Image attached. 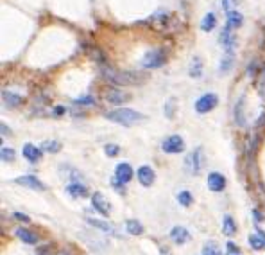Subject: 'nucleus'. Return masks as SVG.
Instances as JSON below:
<instances>
[{"label":"nucleus","mask_w":265,"mask_h":255,"mask_svg":"<svg viewBox=\"0 0 265 255\" xmlns=\"http://www.w3.org/2000/svg\"><path fill=\"white\" fill-rule=\"evenodd\" d=\"M102 78L115 86H132V85L144 83V78H140L138 74L120 72V70H115L111 67H102Z\"/></svg>","instance_id":"obj_1"},{"label":"nucleus","mask_w":265,"mask_h":255,"mask_svg":"<svg viewBox=\"0 0 265 255\" xmlns=\"http://www.w3.org/2000/svg\"><path fill=\"white\" fill-rule=\"evenodd\" d=\"M106 119L111 122H116V124H122V126H134L138 122H144L145 115H142L140 111L129 110V108H116V110L108 111Z\"/></svg>","instance_id":"obj_2"},{"label":"nucleus","mask_w":265,"mask_h":255,"mask_svg":"<svg viewBox=\"0 0 265 255\" xmlns=\"http://www.w3.org/2000/svg\"><path fill=\"white\" fill-rule=\"evenodd\" d=\"M185 167H187V171L193 176H197L199 172L203 171V167H205V151L203 148H195V149L187 156V160H185Z\"/></svg>","instance_id":"obj_3"},{"label":"nucleus","mask_w":265,"mask_h":255,"mask_svg":"<svg viewBox=\"0 0 265 255\" xmlns=\"http://www.w3.org/2000/svg\"><path fill=\"white\" fill-rule=\"evenodd\" d=\"M161 151L167 155H179L185 151V140L179 135H170L169 139L161 142Z\"/></svg>","instance_id":"obj_4"},{"label":"nucleus","mask_w":265,"mask_h":255,"mask_svg":"<svg viewBox=\"0 0 265 255\" xmlns=\"http://www.w3.org/2000/svg\"><path fill=\"white\" fill-rule=\"evenodd\" d=\"M219 42H221L222 49L226 50V52H229V54H233L235 52V49H237V36H235V29L229 27V25H224V29L221 31V34H219Z\"/></svg>","instance_id":"obj_5"},{"label":"nucleus","mask_w":265,"mask_h":255,"mask_svg":"<svg viewBox=\"0 0 265 255\" xmlns=\"http://www.w3.org/2000/svg\"><path fill=\"white\" fill-rule=\"evenodd\" d=\"M163 63H165V54H163L161 50H158V49L149 50V52L142 58V67L149 68V70L163 67Z\"/></svg>","instance_id":"obj_6"},{"label":"nucleus","mask_w":265,"mask_h":255,"mask_svg":"<svg viewBox=\"0 0 265 255\" xmlns=\"http://www.w3.org/2000/svg\"><path fill=\"white\" fill-rule=\"evenodd\" d=\"M217 105H219V97H217L215 94H205L195 101V111H197V113H208V111L213 110Z\"/></svg>","instance_id":"obj_7"},{"label":"nucleus","mask_w":265,"mask_h":255,"mask_svg":"<svg viewBox=\"0 0 265 255\" xmlns=\"http://www.w3.org/2000/svg\"><path fill=\"white\" fill-rule=\"evenodd\" d=\"M136 178H138V182L142 183L144 187H151L156 180V172L151 166H142L138 171H136Z\"/></svg>","instance_id":"obj_8"},{"label":"nucleus","mask_w":265,"mask_h":255,"mask_svg":"<svg viewBox=\"0 0 265 255\" xmlns=\"http://www.w3.org/2000/svg\"><path fill=\"white\" fill-rule=\"evenodd\" d=\"M206 183H208V189L211 192H222L224 187H226V178L222 176L221 172H210Z\"/></svg>","instance_id":"obj_9"},{"label":"nucleus","mask_w":265,"mask_h":255,"mask_svg":"<svg viewBox=\"0 0 265 255\" xmlns=\"http://www.w3.org/2000/svg\"><path fill=\"white\" fill-rule=\"evenodd\" d=\"M129 97H131V95L127 94V92H122V90H116V88L108 90L104 94V99L108 101V103H111V105H116V106L124 105L126 101H129Z\"/></svg>","instance_id":"obj_10"},{"label":"nucleus","mask_w":265,"mask_h":255,"mask_svg":"<svg viewBox=\"0 0 265 255\" xmlns=\"http://www.w3.org/2000/svg\"><path fill=\"white\" fill-rule=\"evenodd\" d=\"M15 183H18V185H23V187L34 189V191H45L43 183L39 182L36 176H33V174H25V176L15 178Z\"/></svg>","instance_id":"obj_11"},{"label":"nucleus","mask_w":265,"mask_h":255,"mask_svg":"<svg viewBox=\"0 0 265 255\" xmlns=\"http://www.w3.org/2000/svg\"><path fill=\"white\" fill-rule=\"evenodd\" d=\"M92 205H94V209H97V211H99L104 217L110 216L111 207H110V203L106 201L104 196L100 194V192H95V194L92 196Z\"/></svg>","instance_id":"obj_12"},{"label":"nucleus","mask_w":265,"mask_h":255,"mask_svg":"<svg viewBox=\"0 0 265 255\" xmlns=\"http://www.w3.org/2000/svg\"><path fill=\"white\" fill-rule=\"evenodd\" d=\"M132 174H134V172H132V167L129 166V164H126V162L118 164V166H116V169H115V178L122 183L131 182Z\"/></svg>","instance_id":"obj_13"},{"label":"nucleus","mask_w":265,"mask_h":255,"mask_svg":"<svg viewBox=\"0 0 265 255\" xmlns=\"http://www.w3.org/2000/svg\"><path fill=\"white\" fill-rule=\"evenodd\" d=\"M86 223L88 225H92V227L99 228V230H102L104 234H108V235H113V237H120V234H116V228L111 227V225H108V223L104 221H99V219H92V217H86Z\"/></svg>","instance_id":"obj_14"},{"label":"nucleus","mask_w":265,"mask_h":255,"mask_svg":"<svg viewBox=\"0 0 265 255\" xmlns=\"http://www.w3.org/2000/svg\"><path fill=\"white\" fill-rule=\"evenodd\" d=\"M41 151H43L41 148H36V146H33V144H25L22 153L31 164H36V162L41 160Z\"/></svg>","instance_id":"obj_15"},{"label":"nucleus","mask_w":265,"mask_h":255,"mask_svg":"<svg viewBox=\"0 0 265 255\" xmlns=\"http://www.w3.org/2000/svg\"><path fill=\"white\" fill-rule=\"evenodd\" d=\"M170 239L176 244H185L187 241H190V232L185 227H174L170 230Z\"/></svg>","instance_id":"obj_16"},{"label":"nucleus","mask_w":265,"mask_h":255,"mask_svg":"<svg viewBox=\"0 0 265 255\" xmlns=\"http://www.w3.org/2000/svg\"><path fill=\"white\" fill-rule=\"evenodd\" d=\"M66 192L72 196V198H84V196L88 194V189H86V185H83V183L74 182L66 187Z\"/></svg>","instance_id":"obj_17"},{"label":"nucleus","mask_w":265,"mask_h":255,"mask_svg":"<svg viewBox=\"0 0 265 255\" xmlns=\"http://www.w3.org/2000/svg\"><path fill=\"white\" fill-rule=\"evenodd\" d=\"M2 99H4V105L7 106V108H17V106L22 105V97L17 94H13V92H2Z\"/></svg>","instance_id":"obj_18"},{"label":"nucleus","mask_w":265,"mask_h":255,"mask_svg":"<svg viewBox=\"0 0 265 255\" xmlns=\"http://www.w3.org/2000/svg\"><path fill=\"white\" fill-rule=\"evenodd\" d=\"M17 237L22 239L23 243H27V244H36V243H38V235H36L34 232H31V230H27V228H18Z\"/></svg>","instance_id":"obj_19"},{"label":"nucleus","mask_w":265,"mask_h":255,"mask_svg":"<svg viewBox=\"0 0 265 255\" xmlns=\"http://www.w3.org/2000/svg\"><path fill=\"white\" fill-rule=\"evenodd\" d=\"M227 17H226V20H227V25L229 27H233L235 31H237L240 25H242V22H244V17H242V13H238L237 9L235 11H229V13H226Z\"/></svg>","instance_id":"obj_20"},{"label":"nucleus","mask_w":265,"mask_h":255,"mask_svg":"<svg viewBox=\"0 0 265 255\" xmlns=\"http://www.w3.org/2000/svg\"><path fill=\"white\" fill-rule=\"evenodd\" d=\"M217 27V17L213 13H208L205 15V18L201 20V31H205V33H210L213 29Z\"/></svg>","instance_id":"obj_21"},{"label":"nucleus","mask_w":265,"mask_h":255,"mask_svg":"<svg viewBox=\"0 0 265 255\" xmlns=\"http://www.w3.org/2000/svg\"><path fill=\"white\" fill-rule=\"evenodd\" d=\"M249 244L253 250H264L265 248V234L262 230H258V234L249 235Z\"/></svg>","instance_id":"obj_22"},{"label":"nucleus","mask_w":265,"mask_h":255,"mask_svg":"<svg viewBox=\"0 0 265 255\" xmlns=\"http://www.w3.org/2000/svg\"><path fill=\"white\" fill-rule=\"evenodd\" d=\"M222 232L226 234L227 237H231V235L237 234V225H235L231 216H224V219H222Z\"/></svg>","instance_id":"obj_23"},{"label":"nucleus","mask_w":265,"mask_h":255,"mask_svg":"<svg viewBox=\"0 0 265 255\" xmlns=\"http://www.w3.org/2000/svg\"><path fill=\"white\" fill-rule=\"evenodd\" d=\"M126 230H127V234H131V235H142V234H144V227H142V223L136 221V219H127V221H126Z\"/></svg>","instance_id":"obj_24"},{"label":"nucleus","mask_w":265,"mask_h":255,"mask_svg":"<svg viewBox=\"0 0 265 255\" xmlns=\"http://www.w3.org/2000/svg\"><path fill=\"white\" fill-rule=\"evenodd\" d=\"M190 76L195 79H199L201 76H203V61H201V58H193L192 63H190Z\"/></svg>","instance_id":"obj_25"},{"label":"nucleus","mask_w":265,"mask_h":255,"mask_svg":"<svg viewBox=\"0 0 265 255\" xmlns=\"http://www.w3.org/2000/svg\"><path fill=\"white\" fill-rule=\"evenodd\" d=\"M41 149H43L45 153H50V155L59 153V151H61V142H57V140H47V142H43V144H41Z\"/></svg>","instance_id":"obj_26"},{"label":"nucleus","mask_w":265,"mask_h":255,"mask_svg":"<svg viewBox=\"0 0 265 255\" xmlns=\"http://www.w3.org/2000/svg\"><path fill=\"white\" fill-rule=\"evenodd\" d=\"M235 121H237L238 126H244V97H240L235 106Z\"/></svg>","instance_id":"obj_27"},{"label":"nucleus","mask_w":265,"mask_h":255,"mask_svg":"<svg viewBox=\"0 0 265 255\" xmlns=\"http://www.w3.org/2000/svg\"><path fill=\"white\" fill-rule=\"evenodd\" d=\"M233 65V54H229V52H226V56L221 60V65H219V72L221 74H226L229 68H231Z\"/></svg>","instance_id":"obj_28"},{"label":"nucleus","mask_w":265,"mask_h":255,"mask_svg":"<svg viewBox=\"0 0 265 255\" xmlns=\"http://www.w3.org/2000/svg\"><path fill=\"white\" fill-rule=\"evenodd\" d=\"M203 255H222L221 248H219V244L210 241V243L205 244V248H203Z\"/></svg>","instance_id":"obj_29"},{"label":"nucleus","mask_w":265,"mask_h":255,"mask_svg":"<svg viewBox=\"0 0 265 255\" xmlns=\"http://www.w3.org/2000/svg\"><path fill=\"white\" fill-rule=\"evenodd\" d=\"M177 201H179L183 207H190L193 203V198H192V194H190L188 191H181V192L177 194Z\"/></svg>","instance_id":"obj_30"},{"label":"nucleus","mask_w":265,"mask_h":255,"mask_svg":"<svg viewBox=\"0 0 265 255\" xmlns=\"http://www.w3.org/2000/svg\"><path fill=\"white\" fill-rule=\"evenodd\" d=\"M256 88L260 95H265V67L258 72V81H256Z\"/></svg>","instance_id":"obj_31"},{"label":"nucleus","mask_w":265,"mask_h":255,"mask_svg":"<svg viewBox=\"0 0 265 255\" xmlns=\"http://www.w3.org/2000/svg\"><path fill=\"white\" fill-rule=\"evenodd\" d=\"M238 2H240V0H222V2H221V7L226 13L235 11V9H237V6H238Z\"/></svg>","instance_id":"obj_32"},{"label":"nucleus","mask_w":265,"mask_h":255,"mask_svg":"<svg viewBox=\"0 0 265 255\" xmlns=\"http://www.w3.org/2000/svg\"><path fill=\"white\" fill-rule=\"evenodd\" d=\"M0 156H2V162H13L15 160V151L11 149V148H2V151H0Z\"/></svg>","instance_id":"obj_33"},{"label":"nucleus","mask_w":265,"mask_h":255,"mask_svg":"<svg viewBox=\"0 0 265 255\" xmlns=\"http://www.w3.org/2000/svg\"><path fill=\"white\" fill-rule=\"evenodd\" d=\"M36 255H54V246L52 244H43L36 250Z\"/></svg>","instance_id":"obj_34"},{"label":"nucleus","mask_w":265,"mask_h":255,"mask_svg":"<svg viewBox=\"0 0 265 255\" xmlns=\"http://www.w3.org/2000/svg\"><path fill=\"white\" fill-rule=\"evenodd\" d=\"M104 153H106L108 156H116L118 153H120V148H118L116 144H106Z\"/></svg>","instance_id":"obj_35"},{"label":"nucleus","mask_w":265,"mask_h":255,"mask_svg":"<svg viewBox=\"0 0 265 255\" xmlns=\"http://www.w3.org/2000/svg\"><path fill=\"white\" fill-rule=\"evenodd\" d=\"M90 56H92V58H97V61H99V63H104V54H102V52H100V50H97V49H90Z\"/></svg>","instance_id":"obj_36"},{"label":"nucleus","mask_w":265,"mask_h":255,"mask_svg":"<svg viewBox=\"0 0 265 255\" xmlns=\"http://www.w3.org/2000/svg\"><path fill=\"white\" fill-rule=\"evenodd\" d=\"M113 187H115V191L116 192H120V194H124V192H126V189H124V183L122 182H118V180H113Z\"/></svg>","instance_id":"obj_37"},{"label":"nucleus","mask_w":265,"mask_h":255,"mask_svg":"<svg viewBox=\"0 0 265 255\" xmlns=\"http://www.w3.org/2000/svg\"><path fill=\"white\" fill-rule=\"evenodd\" d=\"M13 217H15L17 221H23V223H29V221H31V219H29V217L25 216V214H22V212H15V214H13Z\"/></svg>","instance_id":"obj_38"},{"label":"nucleus","mask_w":265,"mask_h":255,"mask_svg":"<svg viewBox=\"0 0 265 255\" xmlns=\"http://www.w3.org/2000/svg\"><path fill=\"white\" fill-rule=\"evenodd\" d=\"M174 101H169L167 103V110H165V115L169 117V119H172V115H174Z\"/></svg>","instance_id":"obj_39"},{"label":"nucleus","mask_w":265,"mask_h":255,"mask_svg":"<svg viewBox=\"0 0 265 255\" xmlns=\"http://www.w3.org/2000/svg\"><path fill=\"white\" fill-rule=\"evenodd\" d=\"M226 250L229 252V254H235V252L238 254V246H237L235 243H227V244H226Z\"/></svg>","instance_id":"obj_40"},{"label":"nucleus","mask_w":265,"mask_h":255,"mask_svg":"<svg viewBox=\"0 0 265 255\" xmlns=\"http://www.w3.org/2000/svg\"><path fill=\"white\" fill-rule=\"evenodd\" d=\"M76 103H81V105H92V103H94V99H92V97H86V99H77L76 101Z\"/></svg>","instance_id":"obj_41"},{"label":"nucleus","mask_w":265,"mask_h":255,"mask_svg":"<svg viewBox=\"0 0 265 255\" xmlns=\"http://www.w3.org/2000/svg\"><path fill=\"white\" fill-rule=\"evenodd\" d=\"M65 108H63V106H56L54 108V115H63V113H65Z\"/></svg>","instance_id":"obj_42"},{"label":"nucleus","mask_w":265,"mask_h":255,"mask_svg":"<svg viewBox=\"0 0 265 255\" xmlns=\"http://www.w3.org/2000/svg\"><path fill=\"white\" fill-rule=\"evenodd\" d=\"M160 255H172V252L167 248V246H161V248H160Z\"/></svg>","instance_id":"obj_43"},{"label":"nucleus","mask_w":265,"mask_h":255,"mask_svg":"<svg viewBox=\"0 0 265 255\" xmlns=\"http://www.w3.org/2000/svg\"><path fill=\"white\" fill-rule=\"evenodd\" d=\"M2 135H9V128H6V124H2Z\"/></svg>","instance_id":"obj_44"},{"label":"nucleus","mask_w":265,"mask_h":255,"mask_svg":"<svg viewBox=\"0 0 265 255\" xmlns=\"http://www.w3.org/2000/svg\"><path fill=\"white\" fill-rule=\"evenodd\" d=\"M254 216H256V221H262V219H264V217H262V214H260L258 211H254Z\"/></svg>","instance_id":"obj_45"},{"label":"nucleus","mask_w":265,"mask_h":255,"mask_svg":"<svg viewBox=\"0 0 265 255\" xmlns=\"http://www.w3.org/2000/svg\"><path fill=\"white\" fill-rule=\"evenodd\" d=\"M233 255H235V254H233Z\"/></svg>","instance_id":"obj_46"}]
</instances>
